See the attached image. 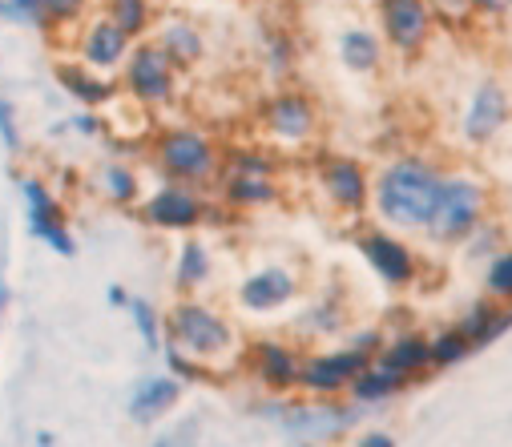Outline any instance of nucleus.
Wrapping results in <instances>:
<instances>
[{
	"mask_svg": "<svg viewBox=\"0 0 512 447\" xmlns=\"http://www.w3.org/2000/svg\"><path fill=\"white\" fill-rule=\"evenodd\" d=\"M166 363H170L174 379H190V383H206V379H210V367H206V363H198V359H190V355H186V351H178V347H170V351H166Z\"/></svg>",
	"mask_w": 512,
	"mask_h": 447,
	"instance_id": "nucleus-36",
	"label": "nucleus"
},
{
	"mask_svg": "<svg viewBox=\"0 0 512 447\" xmlns=\"http://www.w3.org/2000/svg\"><path fill=\"white\" fill-rule=\"evenodd\" d=\"M355 447H396V435L392 431H363L355 439Z\"/></svg>",
	"mask_w": 512,
	"mask_h": 447,
	"instance_id": "nucleus-42",
	"label": "nucleus"
},
{
	"mask_svg": "<svg viewBox=\"0 0 512 447\" xmlns=\"http://www.w3.org/2000/svg\"><path fill=\"white\" fill-rule=\"evenodd\" d=\"M476 355L472 339L460 331V323H448L432 335V371H452L460 363H468Z\"/></svg>",
	"mask_w": 512,
	"mask_h": 447,
	"instance_id": "nucleus-25",
	"label": "nucleus"
},
{
	"mask_svg": "<svg viewBox=\"0 0 512 447\" xmlns=\"http://www.w3.org/2000/svg\"><path fill=\"white\" fill-rule=\"evenodd\" d=\"M375 359L355 351V347H339V351H315L303 359V375H299V391L315 395V399H335L339 391H351V383L371 367Z\"/></svg>",
	"mask_w": 512,
	"mask_h": 447,
	"instance_id": "nucleus-10",
	"label": "nucleus"
},
{
	"mask_svg": "<svg viewBox=\"0 0 512 447\" xmlns=\"http://www.w3.org/2000/svg\"><path fill=\"white\" fill-rule=\"evenodd\" d=\"M492 218V186L472 170H452L440 194V206L424 230V242L436 250L464 246Z\"/></svg>",
	"mask_w": 512,
	"mask_h": 447,
	"instance_id": "nucleus-2",
	"label": "nucleus"
},
{
	"mask_svg": "<svg viewBox=\"0 0 512 447\" xmlns=\"http://www.w3.org/2000/svg\"><path fill=\"white\" fill-rule=\"evenodd\" d=\"M226 174H246V178H275L279 174V158L267 149L250 145V149H230L226 154Z\"/></svg>",
	"mask_w": 512,
	"mask_h": 447,
	"instance_id": "nucleus-30",
	"label": "nucleus"
},
{
	"mask_svg": "<svg viewBox=\"0 0 512 447\" xmlns=\"http://www.w3.org/2000/svg\"><path fill=\"white\" fill-rule=\"evenodd\" d=\"M170 335L198 363H214L234 351V327L226 323V315L198 303V298H182L170 311Z\"/></svg>",
	"mask_w": 512,
	"mask_h": 447,
	"instance_id": "nucleus-5",
	"label": "nucleus"
},
{
	"mask_svg": "<svg viewBox=\"0 0 512 447\" xmlns=\"http://www.w3.org/2000/svg\"><path fill=\"white\" fill-rule=\"evenodd\" d=\"M37 238H41V242H49V246H53L57 254H65V258H69V254H77V242L69 238V230H65V226H49V230H41Z\"/></svg>",
	"mask_w": 512,
	"mask_h": 447,
	"instance_id": "nucleus-41",
	"label": "nucleus"
},
{
	"mask_svg": "<svg viewBox=\"0 0 512 447\" xmlns=\"http://www.w3.org/2000/svg\"><path fill=\"white\" fill-rule=\"evenodd\" d=\"M154 45L174 61V69H194V65H202V57H206V37H202V29H198L194 21H186V17L166 21Z\"/></svg>",
	"mask_w": 512,
	"mask_h": 447,
	"instance_id": "nucleus-20",
	"label": "nucleus"
},
{
	"mask_svg": "<svg viewBox=\"0 0 512 447\" xmlns=\"http://www.w3.org/2000/svg\"><path fill=\"white\" fill-rule=\"evenodd\" d=\"M319 190L331 202V210H339L347 218H363L375 198V178L367 174L363 162H355L347 154H327L319 162Z\"/></svg>",
	"mask_w": 512,
	"mask_h": 447,
	"instance_id": "nucleus-9",
	"label": "nucleus"
},
{
	"mask_svg": "<svg viewBox=\"0 0 512 447\" xmlns=\"http://www.w3.org/2000/svg\"><path fill=\"white\" fill-rule=\"evenodd\" d=\"M375 17H379L383 45L400 53L404 61L424 57L440 29L436 0H375Z\"/></svg>",
	"mask_w": 512,
	"mask_h": 447,
	"instance_id": "nucleus-3",
	"label": "nucleus"
},
{
	"mask_svg": "<svg viewBox=\"0 0 512 447\" xmlns=\"http://www.w3.org/2000/svg\"><path fill=\"white\" fill-rule=\"evenodd\" d=\"M275 415H279V427H283L295 443H327V439L351 431L355 419H359V411H351V407H343V403H327V399L315 403V407H307V403L283 407V411H275Z\"/></svg>",
	"mask_w": 512,
	"mask_h": 447,
	"instance_id": "nucleus-12",
	"label": "nucleus"
},
{
	"mask_svg": "<svg viewBox=\"0 0 512 447\" xmlns=\"http://www.w3.org/2000/svg\"><path fill=\"white\" fill-rule=\"evenodd\" d=\"M210 270H214L210 250H206L198 238L182 242V250H178V266H174L178 286H182V290H198V286H206V282H210Z\"/></svg>",
	"mask_w": 512,
	"mask_h": 447,
	"instance_id": "nucleus-26",
	"label": "nucleus"
},
{
	"mask_svg": "<svg viewBox=\"0 0 512 447\" xmlns=\"http://www.w3.org/2000/svg\"><path fill=\"white\" fill-rule=\"evenodd\" d=\"M13 13L29 17L33 25H41V21H45V9H41V0H13Z\"/></svg>",
	"mask_w": 512,
	"mask_h": 447,
	"instance_id": "nucleus-43",
	"label": "nucleus"
},
{
	"mask_svg": "<svg viewBox=\"0 0 512 447\" xmlns=\"http://www.w3.org/2000/svg\"><path fill=\"white\" fill-rule=\"evenodd\" d=\"M259 125L275 145L303 149L319 133V105L303 89H275L259 109Z\"/></svg>",
	"mask_w": 512,
	"mask_h": 447,
	"instance_id": "nucleus-7",
	"label": "nucleus"
},
{
	"mask_svg": "<svg viewBox=\"0 0 512 447\" xmlns=\"http://www.w3.org/2000/svg\"><path fill=\"white\" fill-rule=\"evenodd\" d=\"M125 89L142 105H166L178 89V69L154 41H142L125 61Z\"/></svg>",
	"mask_w": 512,
	"mask_h": 447,
	"instance_id": "nucleus-11",
	"label": "nucleus"
},
{
	"mask_svg": "<svg viewBox=\"0 0 512 447\" xmlns=\"http://www.w3.org/2000/svg\"><path fill=\"white\" fill-rule=\"evenodd\" d=\"M464 9L472 17H480V21H504V17H512L508 13V0H464Z\"/></svg>",
	"mask_w": 512,
	"mask_h": 447,
	"instance_id": "nucleus-37",
	"label": "nucleus"
},
{
	"mask_svg": "<svg viewBox=\"0 0 512 447\" xmlns=\"http://www.w3.org/2000/svg\"><path fill=\"white\" fill-rule=\"evenodd\" d=\"M512 129V85L504 77H480L460 109V141L468 149H492Z\"/></svg>",
	"mask_w": 512,
	"mask_h": 447,
	"instance_id": "nucleus-4",
	"label": "nucleus"
},
{
	"mask_svg": "<svg viewBox=\"0 0 512 447\" xmlns=\"http://www.w3.org/2000/svg\"><path fill=\"white\" fill-rule=\"evenodd\" d=\"M101 190H105V198H113V202H134L138 198V174L134 170H125V166H105L101 170Z\"/></svg>",
	"mask_w": 512,
	"mask_h": 447,
	"instance_id": "nucleus-33",
	"label": "nucleus"
},
{
	"mask_svg": "<svg viewBox=\"0 0 512 447\" xmlns=\"http://www.w3.org/2000/svg\"><path fill=\"white\" fill-rule=\"evenodd\" d=\"M182 399V383L174 375H150L138 383L134 399H130V419L134 423H150L162 419L166 411H174V403Z\"/></svg>",
	"mask_w": 512,
	"mask_h": 447,
	"instance_id": "nucleus-21",
	"label": "nucleus"
},
{
	"mask_svg": "<svg viewBox=\"0 0 512 447\" xmlns=\"http://www.w3.org/2000/svg\"><path fill=\"white\" fill-rule=\"evenodd\" d=\"M375 363L388 367V371H396V375H404L408 383H420V379L432 371V335L404 327V331H396V335L388 339V347L379 351Z\"/></svg>",
	"mask_w": 512,
	"mask_h": 447,
	"instance_id": "nucleus-16",
	"label": "nucleus"
},
{
	"mask_svg": "<svg viewBox=\"0 0 512 447\" xmlns=\"http://www.w3.org/2000/svg\"><path fill=\"white\" fill-rule=\"evenodd\" d=\"M283 198L275 178H246V174H226L222 178V202L234 210H263Z\"/></svg>",
	"mask_w": 512,
	"mask_h": 447,
	"instance_id": "nucleus-22",
	"label": "nucleus"
},
{
	"mask_svg": "<svg viewBox=\"0 0 512 447\" xmlns=\"http://www.w3.org/2000/svg\"><path fill=\"white\" fill-rule=\"evenodd\" d=\"M355 246H359L363 262L375 270V278L388 286V290H408V286H416L420 274H424L420 254H416L396 230H388V226L363 230V234L355 238Z\"/></svg>",
	"mask_w": 512,
	"mask_h": 447,
	"instance_id": "nucleus-8",
	"label": "nucleus"
},
{
	"mask_svg": "<svg viewBox=\"0 0 512 447\" xmlns=\"http://www.w3.org/2000/svg\"><path fill=\"white\" fill-rule=\"evenodd\" d=\"M0 137H5V145L13 149H21V133H17V113H13V105L9 101H0Z\"/></svg>",
	"mask_w": 512,
	"mask_h": 447,
	"instance_id": "nucleus-39",
	"label": "nucleus"
},
{
	"mask_svg": "<svg viewBox=\"0 0 512 447\" xmlns=\"http://www.w3.org/2000/svg\"><path fill=\"white\" fill-rule=\"evenodd\" d=\"M41 9L53 21H77L85 13V0H41Z\"/></svg>",
	"mask_w": 512,
	"mask_h": 447,
	"instance_id": "nucleus-38",
	"label": "nucleus"
},
{
	"mask_svg": "<svg viewBox=\"0 0 512 447\" xmlns=\"http://www.w3.org/2000/svg\"><path fill=\"white\" fill-rule=\"evenodd\" d=\"M158 162H162V170L174 182L198 186V182H210L218 174L222 149L210 141V133L190 129V125H178V129H166L158 137Z\"/></svg>",
	"mask_w": 512,
	"mask_h": 447,
	"instance_id": "nucleus-6",
	"label": "nucleus"
},
{
	"mask_svg": "<svg viewBox=\"0 0 512 447\" xmlns=\"http://www.w3.org/2000/svg\"><path fill=\"white\" fill-rule=\"evenodd\" d=\"M73 129H77V133H97L101 125H97V117H93V113H81V117H73Z\"/></svg>",
	"mask_w": 512,
	"mask_h": 447,
	"instance_id": "nucleus-44",
	"label": "nucleus"
},
{
	"mask_svg": "<svg viewBox=\"0 0 512 447\" xmlns=\"http://www.w3.org/2000/svg\"><path fill=\"white\" fill-rule=\"evenodd\" d=\"M142 218L150 226H162V230H194L202 218H206V202L198 190L190 186H162L146 206H142Z\"/></svg>",
	"mask_w": 512,
	"mask_h": 447,
	"instance_id": "nucleus-15",
	"label": "nucleus"
},
{
	"mask_svg": "<svg viewBox=\"0 0 512 447\" xmlns=\"http://www.w3.org/2000/svg\"><path fill=\"white\" fill-rule=\"evenodd\" d=\"M343 327H347V311H343L339 298H323V303H315L299 315V335H311V339L339 335Z\"/></svg>",
	"mask_w": 512,
	"mask_h": 447,
	"instance_id": "nucleus-27",
	"label": "nucleus"
},
{
	"mask_svg": "<svg viewBox=\"0 0 512 447\" xmlns=\"http://www.w3.org/2000/svg\"><path fill=\"white\" fill-rule=\"evenodd\" d=\"M480 294L492 298V303L512 307V246L504 254H496L484 270H480Z\"/></svg>",
	"mask_w": 512,
	"mask_h": 447,
	"instance_id": "nucleus-28",
	"label": "nucleus"
},
{
	"mask_svg": "<svg viewBox=\"0 0 512 447\" xmlns=\"http://www.w3.org/2000/svg\"><path fill=\"white\" fill-rule=\"evenodd\" d=\"M508 13H512V0H508Z\"/></svg>",
	"mask_w": 512,
	"mask_h": 447,
	"instance_id": "nucleus-46",
	"label": "nucleus"
},
{
	"mask_svg": "<svg viewBox=\"0 0 512 447\" xmlns=\"http://www.w3.org/2000/svg\"><path fill=\"white\" fill-rule=\"evenodd\" d=\"M105 298H109V303H113V307H130V303H134V298H130V294H125L121 286H109V294H105Z\"/></svg>",
	"mask_w": 512,
	"mask_h": 447,
	"instance_id": "nucleus-45",
	"label": "nucleus"
},
{
	"mask_svg": "<svg viewBox=\"0 0 512 447\" xmlns=\"http://www.w3.org/2000/svg\"><path fill=\"white\" fill-rule=\"evenodd\" d=\"M250 371L267 391L275 395H287L299 387V375H303V359L291 343L283 339H259L250 347Z\"/></svg>",
	"mask_w": 512,
	"mask_h": 447,
	"instance_id": "nucleus-14",
	"label": "nucleus"
},
{
	"mask_svg": "<svg viewBox=\"0 0 512 447\" xmlns=\"http://www.w3.org/2000/svg\"><path fill=\"white\" fill-rule=\"evenodd\" d=\"M299 294V278L295 270L287 266H263L238 282V303L250 311V315H271V311H283L291 298Z\"/></svg>",
	"mask_w": 512,
	"mask_h": 447,
	"instance_id": "nucleus-13",
	"label": "nucleus"
},
{
	"mask_svg": "<svg viewBox=\"0 0 512 447\" xmlns=\"http://www.w3.org/2000/svg\"><path fill=\"white\" fill-rule=\"evenodd\" d=\"M508 246H512V238H508V222H500V218L492 214V218H488V222L460 246V254H464L468 266H480V270H484V266H488L496 254H504Z\"/></svg>",
	"mask_w": 512,
	"mask_h": 447,
	"instance_id": "nucleus-24",
	"label": "nucleus"
},
{
	"mask_svg": "<svg viewBox=\"0 0 512 447\" xmlns=\"http://www.w3.org/2000/svg\"><path fill=\"white\" fill-rule=\"evenodd\" d=\"M335 53H339V61H343L347 73L371 77V73L383 69V53H388V45H383V37H379L375 29L355 25V29H343V33H339Z\"/></svg>",
	"mask_w": 512,
	"mask_h": 447,
	"instance_id": "nucleus-18",
	"label": "nucleus"
},
{
	"mask_svg": "<svg viewBox=\"0 0 512 447\" xmlns=\"http://www.w3.org/2000/svg\"><path fill=\"white\" fill-rule=\"evenodd\" d=\"M452 170H444L436 158H424V154H404V158H392L375 174V214L388 230H404V234H424L436 206H440V194H444V182H448Z\"/></svg>",
	"mask_w": 512,
	"mask_h": 447,
	"instance_id": "nucleus-1",
	"label": "nucleus"
},
{
	"mask_svg": "<svg viewBox=\"0 0 512 447\" xmlns=\"http://www.w3.org/2000/svg\"><path fill=\"white\" fill-rule=\"evenodd\" d=\"M57 77H61V85H65L77 101H85V105H105V101L113 97V85H105V81L89 77L81 65H61V69H57Z\"/></svg>",
	"mask_w": 512,
	"mask_h": 447,
	"instance_id": "nucleus-31",
	"label": "nucleus"
},
{
	"mask_svg": "<svg viewBox=\"0 0 512 447\" xmlns=\"http://www.w3.org/2000/svg\"><path fill=\"white\" fill-rule=\"evenodd\" d=\"M412 383L404 379V375H396V371H388V367H379V363H371L355 383H351V399L355 403H388V399H396L400 391H408Z\"/></svg>",
	"mask_w": 512,
	"mask_h": 447,
	"instance_id": "nucleus-23",
	"label": "nucleus"
},
{
	"mask_svg": "<svg viewBox=\"0 0 512 447\" xmlns=\"http://www.w3.org/2000/svg\"><path fill=\"white\" fill-rule=\"evenodd\" d=\"M130 315H134V327H138L142 343H146L150 351H158V347H162V323H158V311L146 303V298H134V303H130Z\"/></svg>",
	"mask_w": 512,
	"mask_h": 447,
	"instance_id": "nucleus-34",
	"label": "nucleus"
},
{
	"mask_svg": "<svg viewBox=\"0 0 512 447\" xmlns=\"http://www.w3.org/2000/svg\"><path fill=\"white\" fill-rule=\"evenodd\" d=\"M194 439H198V419H190V423L174 427V431H170V435H162L154 447H194Z\"/></svg>",
	"mask_w": 512,
	"mask_h": 447,
	"instance_id": "nucleus-40",
	"label": "nucleus"
},
{
	"mask_svg": "<svg viewBox=\"0 0 512 447\" xmlns=\"http://www.w3.org/2000/svg\"><path fill=\"white\" fill-rule=\"evenodd\" d=\"M460 331L472 339L476 351H484V347L500 343V339L512 331V307L492 303V298L480 294V298H472V303L464 307V315H460Z\"/></svg>",
	"mask_w": 512,
	"mask_h": 447,
	"instance_id": "nucleus-17",
	"label": "nucleus"
},
{
	"mask_svg": "<svg viewBox=\"0 0 512 447\" xmlns=\"http://www.w3.org/2000/svg\"><path fill=\"white\" fill-rule=\"evenodd\" d=\"M105 9H109V21L125 33V37H142L146 29H150V17H154V9H150V0H105Z\"/></svg>",
	"mask_w": 512,
	"mask_h": 447,
	"instance_id": "nucleus-29",
	"label": "nucleus"
},
{
	"mask_svg": "<svg viewBox=\"0 0 512 447\" xmlns=\"http://www.w3.org/2000/svg\"><path fill=\"white\" fill-rule=\"evenodd\" d=\"M267 65L275 77H287L295 69V41L287 33H267Z\"/></svg>",
	"mask_w": 512,
	"mask_h": 447,
	"instance_id": "nucleus-35",
	"label": "nucleus"
},
{
	"mask_svg": "<svg viewBox=\"0 0 512 447\" xmlns=\"http://www.w3.org/2000/svg\"><path fill=\"white\" fill-rule=\"evenodd\" d=\"M21 194H25V202H29L33 234H41V230H49V226H61V206L53 202V194H49L41 182L25 178V182H21Z\"/></svg>",
	"mask_w": 512,
	"mask_h": 447,
	"instance_id": "nucleus-32",
	"label": "nucleus"
},
{
	"mask_svg": "<svg viewBox=\"0 0 512 447\" xmlns=\"http://www.w3.org/2000/svg\"><path fill=\"white\" fill-rule=\"evenodd\" d=\"M81 53H85V65H93V69H117V65L130 61L134 49H130V37H125L109 17H101L89 25Z\"/></svg>",
	"mask_w": 512,
	"mask_h": 447,
	"instance_id": "nucleus-19",
	"label": "nucleus"
}]
</instances>
